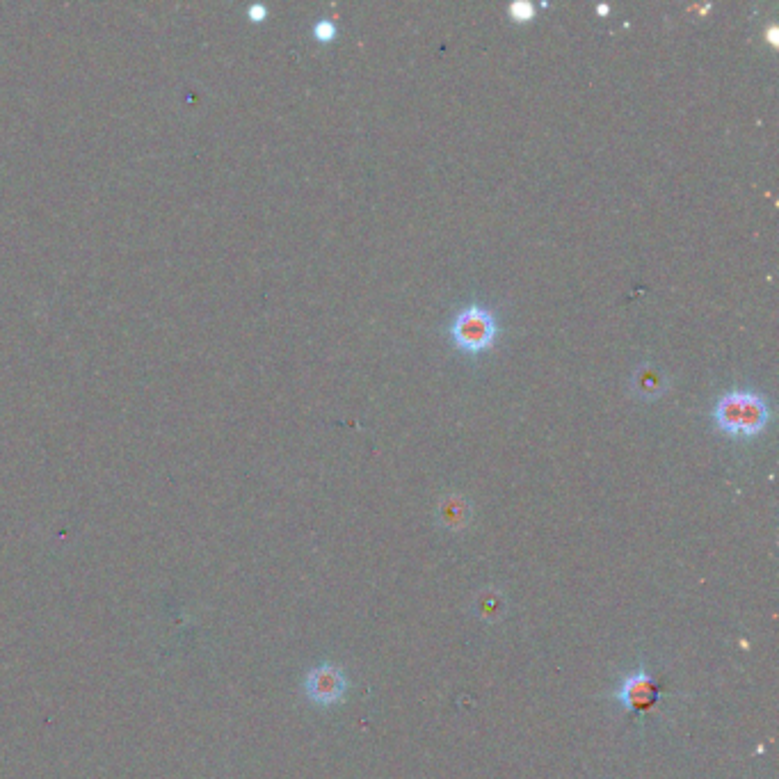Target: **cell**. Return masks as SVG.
Returning <instances> with one entry per match:
<instances>
[{"label": "cell", "mask_w": 779, "mask_h": 779, "mask_svg": "<svg viewBox=\"0 0 779 779\" xmlns=\"http://www.w3.org/2000/svg\"><path fill=\"white\" fill-rule=\"evenodd\" d=\"M768 421V400L754 389H729L713 405V423L729 437H757Z\"/></svg>", "instance_id": "6da1fadb"}, {"label": "cell", "mask_w": 779, "mask_h": 779, "mask_svg": "<svg viewBox=\"0 0 779 779\" xmlns=\"http://www.w3.org/2000/svg\"><path fill=\"white\" fill-rule=\"evenodd\" d=\"M499 320H496L494 311L483 307V304L473 302L462 307L455 313L448 327L453 343L460 348L464 355H483L499 339Z\"/></svg>", "instance_id": "7a4b0ae2"}, {"label": "cell", "mask_w": 779, "mask_h": 779, "mask_svg": "<svg viewBox=\"0 0 779 779\" xmlns=\"http://www.w3.org/2000/svg\"><path fill=\"white\" fill-rule=\"evenodd\" d=\"M345 688H348V681H345V674L334 668V665H320V668H313L309 672L307 681H304V690H307L309 700L316 704H334L339 702Z\"/></svg>", "instance_id": "3957f363"}, {"label": "cell", "mask_w": 779, "mask_h": 779, "mask_svg": "<svg viewBox=\"0 0 779 779\" xmlns=\"http://www.w3.org/2000/svg\"><path fill=\"white\" fill-rule=\"evenodd\" d=\"M617 700L622 702L626 711H647L658 700V686L647 670L640 668L636 674L624 679L622 688L617 690Z\"/></svg>", "instance_id": "277c9868"}, {"label": "cell", "mask_w": 779, "mask_h": 779, "mask_svg": "<svg viewBox=\"0 0 779 779\" xmlns=\"http://www.w3.org/2000/svg\"><path fill=\"white\" fill-rule=\"evenodd\" d=\"M631 389L642 400H654L668 389V377L654 364H640L631 375Z\"/></svg>", "instance_id": "5b68a950"}, {"label": "cell", "mask_w": 779, "mask_h": 779, "mask_svg": "<svg viewBox=\"0 0 779 779\" xmlns=\"http://www.w3.org/2000/svg\"><path fill=\"white\" fill-rule=\"evenodd\" d=\"M439 519L446 528H464L471 519V505L460 496H446L439 505Z\"/></svg>", "instance_id": "8992f818"}, {"label": "cell", "mask_w": 779, "mask_h": 779, "mask_svg": "<svg viewBox=\"0 0 779 779\" xmlns=\"http://www.w3.org/2000/svg\"><path fill=\"white\" fill-rule=\"evenodd\" d=\"M476 610L485 620H499L505 613V601L499 592H483L476 599Z\"/></svg>", "instance_id": "52a82bcc"}, {"label": "cell", "mask_w": 779, "mask_h": 779, "mask_svg": "<svg viewBox=\"0 0 779 779\" xmlns=\"http://www.w3.org/2000/svg\"><path fill=\"white\" fill-rule=\"evenodd\" d=\"M508 12H510V16H512V21L526 23V21H533V16H535V5H533V3H528V0H515V3H512V5L508 7Z\"/></svg>", "instance_id": "ba28073f"}, {"label": "cell", "mask_w": 779, "mask_h": 779, "mask_svg": "<svg viewBox=\"0 0 779 779\" xmlns=\"http://www.w3.org/2000/svg\"><path fill=\"white\" fill-rule=\"evenodd\" d=\"M336 32H339V28H336V23L329 19H320L316 26H313V35H316V39H320V42H332Z\"/></svg>", "instance_id": "9c48e42d"}, {"label": "cell", "mask_w": 779, "mask_h": 779, "mask_svg": "<svg viewBox=\"0 0 779 779\" xmlns=\"http://www.w3.org/2000/svg\"><path fill=\"white\" fill-rule=\"evenodd\" d=\"M597 12H599V14H608V12H610V7H608L606 3H601V5H597Z\"/></svg>", "instance_id": "30bf717a"}]
</instances>
